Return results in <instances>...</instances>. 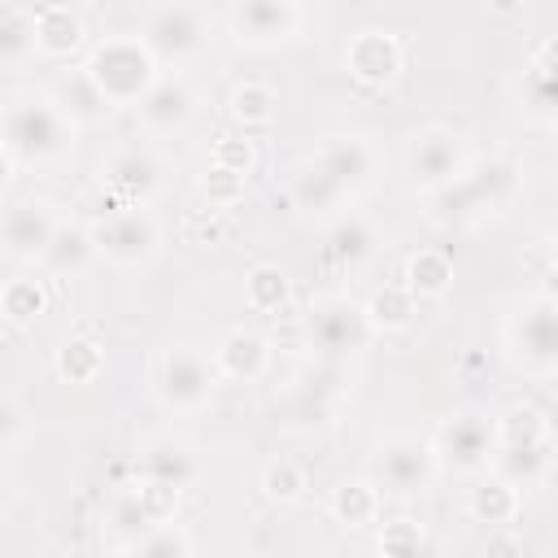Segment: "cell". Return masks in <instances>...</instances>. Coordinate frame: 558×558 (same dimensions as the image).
<instances>
[{"label": "cell", "mask_w": 558, "mask_h": 558, "mask_svg": "<svg viewBox=\"0 0 558 558\" xmlns=\"http://www.w3.org/2000/svg\"><path fill=\"white\" fill-rule=\"evenodd\" d=\"M214 366H218V375H227V379L253 384V379L270 366V344H266V336L253 331V327H231V331L218 340V349H214Z\"/></svg>", "instance_id": "18"}, {"label": "cell", "mask_w": 558, "mask_h": 558, "mask_svg": "<svg viewBox=\"0 0 558 558\" xmlns=\"http://www.w3.org/2000/svg\"><path fill=\"white\" fill-rule=\"evenodd\" d=\"M331 519L340 527H366L379 519V488L371 480H344L331 493Z\"/></svg>", "instance_id": "29"}, {"label": "cell", "mask_w": 558, "mask_h": 558, "mask_svg": "<svg viewBox=\"0 0 558 558\" xmlns=\"http://www.w3.org/2000/svg\"><path fill=\"white\" fill-rule=\"evenodd\" d=\"M135 558H187V536L179 527H157L135 545Z\"/></svg>", "instance_id": "44"}, {"label": "cell", "mask_w": 558, "mask_h": 558, "mask_svg": "<svg viewBox=\"0 0 558 558\" xmlns=\"http://www.w3.org/2000/svg\"><path fill=\"white\" fill-rule=\"evenodd\" d=\"M484 558H523V541L510 527H493L488 545H484Z\"/></svg>", "instance_id": "45"}, {"label": "cell", "mask_w": 558, "mask_h": 558, "mask_svg": "<svg viewBox=\"0 0 558 558\" xmlns=\"http://www.w3.org/2000/svg\"><path fill=\"white\" fill-rule=\"evenodd\" d=\"M427 214L440 227H471V222H480L488 214V205H484L480 187L471 183V174H462L458 183H449V187L427 196Z\"/></svg>", "instance_id": "22"}, {"label": "cell", "mask_w": 558, "mask_h": 558, "mask_svg": "<svg viewBox=\"0 0 558 558\" xmlns=\"http://www.w3.org/2000/svg\"><path fill=\"white\" fill-rule=\"evenodd\" d=\"M344 192H362V187H371L375 183V174H379V157H375V148L362 140V135H327L323 144H318V157H314Z\"/></svg>", "instance_id": "14"}, {"label": "cell", "mask_w": 558, "mask_h": 558, "mask_svg": "<svg viewBox=\"0 0 558 558\" xmlns=\"http://www.w3.org/2000/svg\"><path fill=\"white\" fill-rule=\"evenodd\" d=\"M100 248H96V231H87V227H78V222H61V231L52 235V244H48V253L39 257V266L48 270V275H78L92 257H96Z\"/></svg>", "instance_id": "23"}, {"label": "cell", "mask_w": 558, "mask_h": 558, "mask_svg": "<svg viewBox=\"0 0 558 558\" xmlns=\"http://www.w3.org/2000/svg\"><path fill=\"white\" fill-rule=\"evenodd\" d=\"M510 357L527 371H558V301L532 296L506 327Z\"/></svg>", "instance_id": "7"}, {"label": "cell", "mask_w": 558, "mask_h": 558, "mask_svg": "<svg viewBox=\"0 0 558 558\" xmlns=\"http://www.w3.org/2000/svg\"><path fill=\"white\" fill-rule=\"evenodd\" d=\"M209 166L248 179V174L257 170V144H253L248 135H218L214 148H209Z\"/></svg>", "instance_id": "41"}, {"label": "cell", "mask_w": 558, "mask_h": 558, "mask_svg": "<svg viewBox=\"0 0 558 558\" xmlns=\"http://www.w3.org/2000/svg\"><path fill=\"white\" fill-rule=\"evenodd\" d=\"M519 506H523L519 488L506 484V480H497V475L480 480V484L471 488V497H466V514H471L475 523H488V527L514 523V519H519Z\"/></svg>", "instance_id": "25"}, {"label": "cell", "mask_w": 558, "mask_h": 558, "mask_svg": "<svg viewBox=\"0 0 558 558\" xmlns=\"http://www.w3.org/2000/svg\"><path fill=\"white\" fill-rule=\"evenodd\" d=\"M532 65L558 78V35H549V39H545V44L536 48V57H532Z\"/></svg>", "instance_id": "48"}, {"label": "cell", "mask_w": 558, "mask_h": 558, "mask_svg": "<svg viewBox=\"0 0 558 558\" xmlns=\"http://www.w3.org/2000/svg\"><path fill=\"white\" fill-rule=\"evenodd\" d=\"M449 283H453V257L445 248H418V253H410V262H405V288L418 301L445 296Z\"/></svg>", "instance_id": "28"}, {"label": "cell", "mask_w": 558, "mask_h": 558, "mask_svg": "<svg viewBox=\"0 0 558 558\" xmlns=\"http://www.w3.org/2000/svg\"><path fill=\"white\" fill-rule=\"evenodd\" d=\"M405 170H410V183L432 196V192L458 183V179L471 170V157H466V144H462L458 131H449V126H427V131L410 135Z\"/></svg>", "instance_id": "5"}, {"label": "cell", "mask_w": 558, "mask_h": 558, "mask_svg": "<svg viewBox=\"0 0 558 558\" xmlns=\"http://www.w3.org/2000/svg\"><path fill=\"white\" fill-rule=\"evenodd\" d=\"M52 100L65 109L70 122H87V126H96V122H105V118L113 113V100L92 83L87 70H70V74H61Z\"/></svg>", "instance_id": "21"}, {"label": "cell", "mask_w": 558, "mask_h": 558, "mask_svg": "<svg viewBox=\"0 0 558 558\" xmlns=\"http://www.w3.org/2000/svg\"><path fill=\"white\" fill-rule=\"evenodd\" d=\"M135 471H140V480H161V484L187 488V484L196 480L201 462H196V453H192L187 440H179V436H157V440H148V445L140 449Z\"/></svg>", "instance_id": "17"}, {"label": "cell", "mask_w": 558, "mask_h": 558, "mask_svg": "<svg viewBox=\"0 0 558 558\" xmlns=\"http://www.w3.org/2000/svg\"><path fill=\"white\" fill-rule=\"evenodd\" d=\"M344 196H349V192H344L318 161H305V166L292 174V201H296V209H305V214L336 209Z\"/></svg>", "instance_id": "30"}, {"label": "cell", "mask_w": 558, "mask_h": 558, "mask_svg": "<svg viewBox=\"0 0 558 558\" xmlns=\"http://www.w3.org/2000/svg\"><path fill=\"white\" fill-rule=\"evenodd\" d=\"M57 231H61V218L48 201H17V205L4 209L0 244L13 262H39Z\"/></svg>", "instance_id": "11"}, {"label": "cell", "mask_w": 558, "mask_h": 558, "mask_svg": "<svg viewBox=\"0 0 558 558\" xmlns=\"http://www.w3.org/2000/svg\"><path fill=\"white\" fill-rule=\"evenodd\" d=\"M109 532H113L118 541L140 545L144 536H153V532H157V523L148 519V510L140 506V497H135V493H122V497L113 501V510H109Z\"/></svg>", "instance_id": "39"}, {"label": "cell", "mask_w": 558, "mask_h": 558, "mask_svg": "<svg viewBox=\"0 0 558 558\" xmlns=\"http://www.w3.org/2000/svg\"><path fill=\"white\" fill-rule=\"evenodd\" d=\"M244 174H231V170H218V166H209L201 179H196V192H201V201L214 209V214H222V209H231V205H240L244 201Z\"/></svg>", "instance_id": "40"}, {"label": "cell", "mask_w": 558, "mask_h": 558, "mask_svg": "<svg viewBox=\"0 0 558 558\" xmlns=\"http://www.w3.org/2000/svg\"><path fill=\"white\" fill-rule=\"evenodd\" d=\"M466 174H471V183L480 187V196H484L488 214L506 209V205L519 196V187H523V170H519L510 157H488V161H475Z\"/></svg>", "instance_id": "27"}, {"label": "cell", "mask_w": 558, "mask_h": 558, "mask_svg": "<svg viewBox=\"0 0 558 558\" xmlns=\"http://www.w3.org/2000/svg\"><path fill=\"white\" fill-rule=\"evenodd\" d=\"M327 257L336 262V266H362V262H371L375 257V248H379V231L362 218V214H349V218H340L331 231H327Z\"/></svg>", "instance_id": "24"}, {"label": "cell", "mask_w": 558, "mask_h": 558, "mask_svg": "<svg viewBox=\"0 0 558 558\" xmlns=\"http://www.w3.org/2000/svg\"><path fill=\"white\" fill-rule=\"evenodd\" d=\"M35 13L17 9V4H0V57L9 65H17L26 52H35Z\"/></svg>", "instance_id": "37"}, {"label": "cell", "mask_w": 558, "mask_h": 558, "mask_svg": "<svg viewBox=\"0 0 558 558\" xmlns=\"http://www.w3.org/2000/svg\"><path fill=\"white\" fill-rule=\"evenodd\" d=\"M131 493L140 497V506L148 510V519H153L157 527H166V523L179 514V501H183V488H174V484H161V480H140Z\"/></svg>", "instance_id": "43"}, {"label": "cell", "mask_w": 558, "mask_h": 558, "mask_svg": "<svg viewBox=\"0 0 558 558\" xmlns=\"http://www.w3.org/2000/svg\"><path fill=\"white\" fill-rule=\"evenodd\" d=\"M4 148L17 153V161H61L65 153H74V122L52 96H39V92L9 96Z\"/></svg>", "instance_id": "1"}, {"label": "cell", "mask_w": 558, "mask_h": 558, "mask_svg": "<svg viewBox=\"0 0 558 558\" xmlns=\"http://www.w3.org/2000/svg\"><path fill=\"white\" fill-rule=\"evenodd\" d=\"M83 70L92 74V83L113 105H140L161 78L157 57L144 44V35H105V39H96Z\"/></svg>", "instance_id": "2"}, {"label": "cell", "mask_w": 558, "mask_h": 558, "mask_svg": "<svg viewBox=\"0 0 558 558\" xmlns=\"http://www.w3.org/2000/svg\"><path fill=\"white\" fill-rule=\"evenodd\" d=\"M549 466H554V440H545V445H493V475L514 484V488L545 484Z\"/></svg>", "instance_id": "19"}, {"label": "cell", "mask_w": 558, "mask_h": 558, "mask_svg": "<svg viewBox=\"0 0 558 558\" xmlns=\"http://www.w3.org/2000/svg\"><path fill=\"white\" fill-rule=\"evenodd\" d=\"M305 327H310L314 349L336 353V357H340V353H357V349H366V340L375 336L371 323H366V310L353 305V301H344V296H331V301L314 305Z\"/></svg>", "instance_id": "12"}, {"label": "cell", "mask_w": 558, "mask_h": 558, "mask_svg": "<svg viewBox=\"0 0 558 558\" xmlns=\"http://www.w3.org/2000/svg\"><path fill=\"white\" fill-rule=\"evenodd\" d=\"M192 118H196V87H192L183 74H161L157 87L140 100V122H144L153 135L183 131Z\"/></svg>", "instance_id": "16"}, {"label": "cell", "mask_w": 558, "mask_h": 558, "mask_svg": "<svg viewBox=\"0 0 558 558\" xmlns=\"http://www.w3.org/2000/svg\"><path fill=\"white\" fill-rule=\"evenodd\" d=\"M344 70L371 87L392 83L401 74V39L388 31H357L344 48Z\"/></svg>", "instance_id": "15"}, {"label": "cell", "mask_w": 558, "mask_h": 558, "mask_svg": "<svg viewBox=\"0 0 558 558\" xmlns=\"http://www.w3.org/2000/svg\"><path fill=\"white\" fill-rule=\"evenodd\" d=\"M275 105H279V96L270 83H240L231 92V118L240 126H266L275 118Z\"/></svg>", "instance_id": "38"}, {"label": "cell", "mask_w": 558, "mask_h": 558, "mask_svg": "<svg viewBox=\"0 0 558 558\" xmlns=\"http://www.w3.org/2000/svg\"><path fill=\"white\" fill-rule=\"evenodd\" d=\"M362 310H366L371 331H405L414 323V314H418V296L405 283H384V288H375L366 296Z\"/></svg>", "instance_id": "26"}, {"label": "cell", "mask_w": 558, "mask_h": 558, "mask_svg": "<svg viewBox=\"0 0 558 558\" xmlns=\"http://www.w3.org/2000/svg\"><path fill=\"white\" fill-rule=\"evenodd\" d=\"M183 231H187L192 240L201 235V240L209 244V240H214V231H218V218H214V209H192V214L183 218Z\"/></svg>", "instance_id": "46"}, {"label": "cell", "mask_w": 558, "mask_h": 558, "mask_svg": "<svg viewBox=\"0 0 558 558\" xmlns=\"http://www.w3.org/2000/svg\"><path fill=\"white\" fill-rule=\"evenodd\" d=\"M187 558H196V554H187Z\"/></svg>", "instance_id": "49"}, {"label": "cell", "mask_w": 558, "mask_h": 558, "mask_svg": "<svg viewBox=\"0 0 558 558\" xmlns=\"http://www.w3.org/2000/svg\"><path fill=\"white\" fill-rule=\"evenodd\" d=\"M96 248L113 266H144L161 248V227L148 209H118L96 227Z\"/></svg>", "instance_id": "8"}, {"label": "cell", "mask_w": 558, "mask_h": 558, "mask_svg": "<svg viewBox=\"0 0 558 558\" xmlns=\"http://www.w3.org/2000/svg\"><path fill=\"white\" fill-rule=\"evenodd\" d=\"M262 493L270 501H296L305 493V471L292 458H275L262 466Z\"/></svg>", "instance_id": "42"}, {"label": "cell", "mask_w": 558, "mask_h": 558, "mask_svg": "<svg viewBox=\"0 0 558 558\" xmlns=\"http://www.w3.org/2000/svg\"><path fill=\"white\" fill-rule=\"evenodd\" d=\"M379 558H436L427 532L418 519H392L379 527Z\"/></svg>", "instance_id": "36"}, {"label": "cell", "mask_w": 558, "mask_h": 558, "mask_svg": "<svg viewBox=\"0 0 558 558\" xmlns=\"http://www.w3.org/2000/svg\"><path fill=\"white\" fill-rule=\"evenodd\" d=\"M83 39H87V26L70 4H39L35 9V44H39V52L70 57V52L83 48Z\"/></svg>", "instance_id": "20"}, {"label": "cell", "mask_w": 558, "mask_h": 558, "mask_svg": "<svg viewBox=\"0 0 558 558\" xmlns=\"http://www.w3.org/2000/svg\"><path fill=\"white\" fill-rule=\"evenodd\" d=\"M432 449H436L440 471L471 475L493 458V423L480 418V414H453V418L440 423Z\"/></svg>", "instance_id": "10"}, {"label": "cell", "mask_w": 558, "mask_h": 558, "mask_svg": "<svg viewBox=\"0 0 558 558\" xmlns=\"http://www.w3.org/2000/svg\"><path fill=\"white\" fill-rule=\"evenodd\" d=\"M375 471L392 497H418L436 484L440 462H436L432 440L410 436V432H392L375 445Z\"/></svg>", "instance_id": "4"}, {"label": "cell", "mask_w": 558, "mask_h": 558, "mask_svg": "<svg viewBox=\"0 0 558 558\" xmlns=\"http://www.w3.org/2000/svg\"><path fill=\"white\" fill-rule=\"evenodd\" d=\"M514 96H519V109H523L527 118H536V122H558V78H554V74L527 65L523 78H519V87H514Z\"/></svg>", "instance_id": "35"}, {"label": "cell", "mask_w": 558, "mask_h": 558, "mask_svg": "<svg viewBox=\"0 0 558 558\" xmlns=\"http://www.w3.org/2000/svg\"><path fill=\"white\" fill-rule=\"evenodd\" d=\"M0 427H4V449H13L17 436H22V410H17V397H4V405H0Z\"/></svg>", "instance_id": "47"}, {"label": "cell", "mask_w": 558, "mask_h": 558, "mask_svg": "<svg viewBox=\"0 0 558 558\" xmlns=\"http://www.w3.org/2000/svg\"><path fill=\"white\" fill-rule=\"evenodd\" d=\"M549 440V418L536 405H506L493 418V445H545Z\"/></svg>", "instance_id": "32"}, {"label": "cell", "mask_w": 558, "mask_h": 558, "mask_svg": "<svg viewBox=\"0 0 558 558\" xmlns=\"http://www.w3.org/2000/svg\"><path fill=\"white\" fill-rule=\"evenodd\" d=\"M44 305H48V288H44V279H31V275L9 279L4 292H0V314H4V323H13V327L35 323V318L44 314Z\"/></svg>", "instance_id": "34"}, {"label": "cell", "mask_w": 558, "mask_h": 558, "mask_svg": "<svg viewBox=\"0 0 558 558\" xmlns=\"http://www.w3.org/2000/svg\"><path fill=\"white\" fill-rule=\"evenodd\" d=\"M52 371L65 384H92L105 371V349L92 336H65L61 349H57V357H52Z\"/></svg>", "instance_id": "31"}, {"label": "cell", "mask_w": 558, "mask_h": 558, "mask_svg": "<svg viewBox=\"0 0 558 558\" xmlns=\"http://www.w3.org/2000/svg\"><path fill=\"white\" fill-rule=\"evenodd\" d=\"M105 183H109V196H113V214L118 209H144L161 187V161L144 148H122V153L109 157Z\"/></svg>", "instance_id": "13"}, {"label": "cell", "mask_w": 558, "mask_h": 558, "mask_svg": "<svg viewBox=\"0 0 558 558\" xmlns=\"http://www.w3.org/2000/svg\"><path fill=\"white\" fill-rule=\"evenodd\" d=\"M209 26L214 17L201 4H157L144 17V44L153 48L157 61H187L205 48Z\"/></svg>", "instance_id": "6"}, {"label": "cell", "mask_w": 558, "mask_h": 558, "mask_svg": "<svg viewBox=\"0 0 558 558\" xmlns=\"http://www.w3.org/2000/svg\"><path fill=\"white\" fill-rule=\"evenodd\" d=\"M288 296H292V283H288V275H283L275 262H257V266L244 275V301H248V310H257V314H279V310L288 305Z\"/></svg>", "instance_id": "33"}, {"label": "cell", "mask_w": 558, "mask_h": 558, "mask_svg": "<svg viewBox=\"0 0 558 558\" xmlns=\"http://www.w3.org/2000/svg\"><path fill=\"white\" fill-rule=\"evenodd\" d=\"M218 388V366L196 344H170L153 366V392L166 410H201Z\"/></svg>", "instance_id": "3"}, {"label": "cell", "mask_w": 558, "mask_h": 558, "mask_svg": "<svg viewBox=\"0 0 558 558\" xmlns=\"http://www.w3.org/2000/svg\"><path fill=\"white\" fill-rule=\"evenodd\" d=\"M301 17L305 13L292 0H240L231 4L227 26L244 48H279L301 31Z\"/></svg>", "instance_id": "9"}]
</instances>
